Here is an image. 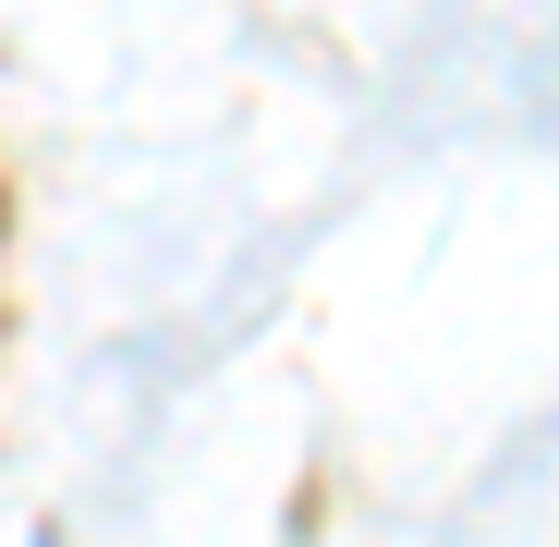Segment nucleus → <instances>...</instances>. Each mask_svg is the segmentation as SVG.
Segmentation results:
<instances>
[]
</instances>
